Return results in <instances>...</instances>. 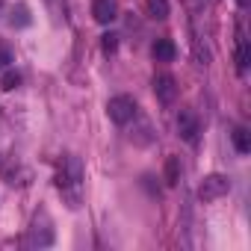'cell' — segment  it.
<instances>
[{
	"label": "cell",
	"instance_id": "1",
	"mask_svg": "<svg viewBox=\"0 0 251 251\" xmlns=\"http://www.w3.org/2000/svg\"><path fill=\"white\" fill-rule=\"evenodd\" d=\"M56 189L62 192L65 204L71 210L80 207V198H83V163L77 157H65L59 163V172H56Z\"/></svg>",
	"mask_w": 251,
	"mask_h": 251
},
{
	"label": "cell",
	"instance_id": "2",
	"mask_svg": "<svg viewBox=\"0 0 251 251\" xmlns=\"http://www.w3.org/2000/svg\"><path fill=\"white\" fill-rule=\"evenodd\" d=\"M227 192H230V180H227L225 175H207V177L201 180V186H198V198H201L204 204H213V201L225 198Z\"/></svg>",
	"mask_w": 251,
	"mask_h": 251
},
{
	"label": "cell",
	"instance_id": "3",
	"mask_svg": "<svg viewBox=\"0 0 251 251\" xmlns=\"http://www.w3.org/2000/svg\"><path fill=\"white\" fill-rule=\"evenodd\" d=\"M106 115H109V121H115V124H127V121H133V115H136V100H133L130 95H115V98H109V103H106Z\"/></svg>",
	"mask_w": 251,
	"mask_h": 251
},
{
	"label": "cell",
	"instance_id": "4",
	"mask_svg": "<svg viewBox=\"0 0 251 251\" xmlns=\"http://www.w3.org/2000/svg\"><path fill=\"white\" fill-rule=\"evenodd\" d=\"M177 133H180V139L189 142V145L198 142L201 124H198V115H195L192 109H180V112H177Z\"/></svg>",
	"mask_w": 251,
	"mask_h": 251
},
{
	"label": "cell",
	"instance_id": "5",
	"mask_svg": "<svg viewBox=\"0 0 251 251\" xmlns=\"http://www.w3.org/2000/svg\"><path fill=\"white\" fill-rule=\"evenodd\" d=\"M154 95H157L160 103H172V100L177 98V83H175V77H172V74H157V77H154Z\"/></svg>",
	"mask_w": 251,
	"mask_h": 251
},
{
	"label": "cell",
	"instance_id": "6",
	"mask_svg": "<svg viewBox=\"0 0 251 251\" xmlns=\"http://www.w3.org/2000/svg\"><path fill=\"white\" fill-rule=\"evenodd\" d=\"M92 15L98 24H112L118 18V3L115 0H95L92 3Z\"/></svg>",
	"mask_w": 251,
	"mask_h": 251
},
{
	"label": "cell",
	"instance_id": "7",
	"mask_svg": "<svg viewBox=\"0 0 251 251\" xmlns=\"http://www.w3.org/2000/svg\"><path fill=\"white\" fill-rule=\"evenodd\" d=\"M151 53H154V59L157 62H172L175 56H177V48H175V42L172 39H157L154 45H151Z\"/></svg>",
	"mask_w": 251,
	"mask_h": 251
},
{
	"label": "cell",
	"instance_id": "8",
	"mask_svg": "<svg viewBox=\"0 0 251 251\" xmlns=\"http://www.w3.org/2000/svg\"><path fill=\"white\" fill-rule=\"evenodd\" d=\"M248 59H251V53H248V39H245L242 30H239V33H236V68L245 71V68H248Z\"/></svg>",
	"mask_w": 251,
	"mask_h": 251
},
{
	"label": "cell",
	"instance_id": "9",
	"mask_svg": "<svg viewBox=\"0 0 251 251\" xmlns=\"http://www.w3.org/2000/svg\"><path fill=\"white\" fill-rule=\"evenodd\" d=\"M30 21H33V18H30V9H27L24 3H15L12 12H9V24H12V27H30Z\"/></svg>",
	"mask_w": 251,
	"mask_h": 251
},
{
	"label": "cell",
	"instance_id": "10",
	"mask_svg": "<svg viewBox=\"0 0 251 251\" xmlns=\"http://www.w3.org/2000/svg\"><path fill=\"white\" fill-rule=\"evenodd\" d=\"M21 86V74L15 71V68H3V74H0V89L3 92H12V89H18Z\"/></svg>",
	"mask_w": 251,
	"mask_h": 251
},
{
	"label": "cell",
	"instance_id": "11",
	"mask_svg": "<svg viewBox=\"0 0 251 251\" xmlns=\"http://www.w3.org/2000/svg\"><path fill=\"white\" fill-rule=\"evenodd\" d=\"M166 183L169 186H177L180 183V160L177 157H169L166 160Z\"/></svg>",
	"mask_w": 251,
	"mask_h": 251
},
{
	"label": "cell",
	"instance_id": "12",
	"mask_svg": "<svg viewBox=\"0 0 251 251\" xmlns=\"http://www.w3.org/2000/svg\"><path fill=\"white\" fill-rule=\"evenodd\" d=\"M233 145H236L239 154H248V151H251V133H248L245 127H236V130H233Z\"/></svg>",
	"mask_w": 251,
	"mask_h": 251
},
{
	"label": "cell",
	"instance_id": "13",
	"mask_svg": "<svg viewBox=\"0 0 251 251\" xmlns=\"http://www.w3.org/2000/svg\"><path fill=\"white\" fill-rule=\"evenodd\" d=\"M148 3V12H151V18H169V0H145Z\"/></svg>",
	"mask_w": 251,
	"mask_h": 251
},
{
	"label": "cell",
	"instance_id": "14",
	"mask_svg": "<svg viewBox=\"0 0 251 251\" xmlns=\"http://www.w3.org/2000/svg\"><path fill=\"white\" fill-rule=\"evenodd\" d=\"M100 48H103L106 56L115 53V48H118V36H115V33H103V36H100Z\"/></svg>",
	"mask_w": 251,
	"mask_h": 251
},
{
	"label": "cell",
	"instance_id": "15",
	"mask_svg": "<svg viewBox=\"0 0 251 251\" xmlns=\"http://www.w3.org/2000/svg\"><path fill=\"white\" fill-rule=\"evenodd\" d=\"M9 62H12V53H9V48H0V71H3Z\"/></svg>",
	"mask_w": 251,
	"mask_h": 251
}]
</instances>
